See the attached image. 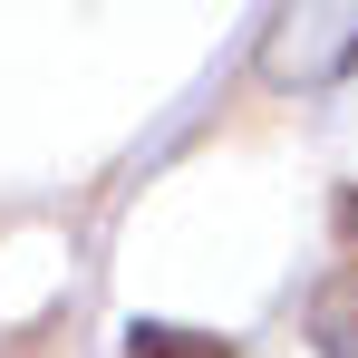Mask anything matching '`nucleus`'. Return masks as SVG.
<instances>
[{
    "instance_id": "f257e3e1",
    "label": "nucleus",
    "mask_w": 358,
    "mask_h": 358,
    "mask_svg": "<svg viewBox=\"0 0 358 358\" xmlns=\"http://www.w3.org/2000/svg\"><path fill=\"white\" fill-rule=\"evenodd\" d=\"M310 329H320V358H358V271H339L310 300Z\"/></svg>"
},
{
    "instance_id": "f03ea898",
    "label": "nucleus",
    "mask_w": 358,
    "mask_h": 358,
    "mask_svg": "<svg viewBox=\"0 0 358 358\" xmlns=\"http://www.w3.org/2000/svg\"><path fill=\"white\" fill-rule=\"evenodd\" d=\"M126 339H136V358H233V339H213V329H165V320H136Z\"/></svg>"
}]
</instances>
